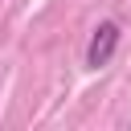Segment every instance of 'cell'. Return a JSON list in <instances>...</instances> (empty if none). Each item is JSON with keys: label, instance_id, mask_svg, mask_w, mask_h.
<instances>
[{"label": "cell", "instance_id": "1", "mask_svg": "<svg viewBox=\"0 0 131 131\" xmlns=\"http://www.w3.org/2000/svg\"><path fill=\"white\" fill-rule=\"evenodd\" d=\"M115 49H119V25H115V20L94 25L90 45H86V70H102V66H111Z\"/></svg>", "mask_w": 131, "mask_h": 131}]
</instances>
